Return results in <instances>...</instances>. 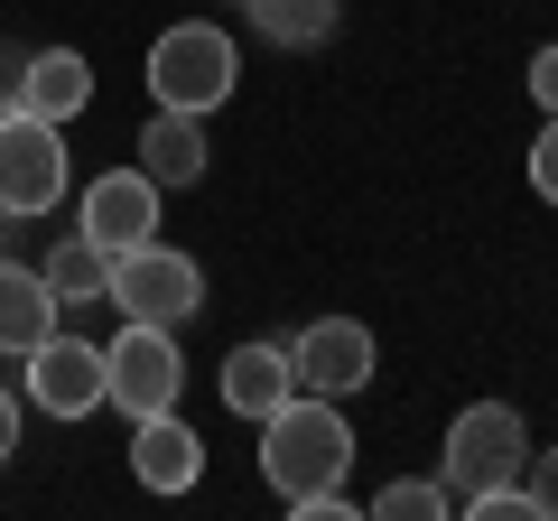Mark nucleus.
Returning a JSON list of instances; mask_svg holds the SVG:
<instances>
[{"label":"nucleus","instance_id":"obj_7","mask_svg":"<svg viewBox=\"0 0 558 521\" xmlns=\"http://www.w3.org/2000/svg\"><path fill=\"white\" fill-rule=\"evenodd\" d=\"M28 401L47 410V420H94L102 410V344L94 336H47V344H28Z\"/></svg>","mask_w":558,"mask_h":521},{"label":"nucleus","instance_id":"obj_10","mask_svg":"<svg viewBox=\"0 0 558 521\" xmlns=\"http://www.w3.org/2000/svg\"><path fill=\"white\" fill-rule=\"evenodd\" d=\"M131 475L149 484V494H186V484L205 475V438L178 410H149V420H131Z\"/></svg>","mask_w":558,"mask_h":521},{"label":"nucleus","instance_id":"obj_8","mask_svg":"<svg viewBox=\"0 0 558 521\" xmlns=\"http://www.w3.org/2000/svg\"><path fill=\"white\" fill-rule=\"evenodd\" d=\"M289 373H299V391L354 401L363 381H373V326L363 317H317L299 344H289Z\"/></svg>","mask_w":558,"mask_h":521},{"label":"nucleus","instance_id":"obj_20","mask_svg":"<svg viewBox=\"0 0 558 521\" xmlns=\"http://www.w3.org/2000/svg\"><path fill=\"white\" fill-rule=\"evenodd\" d=\"M531 94H539V112H558V47L531 57Z\"/></svg>","mask_w":558,"mask_h":521},{"label":"nucleus","instance_id":"obj_3","mask_svg":"<svg viewBox=\"0 0 558 521\" xmlns=\"http://www.w3.org/2000/svg\"><path fill=\"white\" fill-rule=\"evenodd\" d=\"M102 299H112L121 317H140V326H186V317L205 307V270L149 233V242H131V252H112V280H102Z\"/></svg>","mask_w":558,"mask_h":521},{"label":"nucleus","instance_id":"obj_1","mask_svg":"<svg viewBox=\"0 0 558 521\" xmlns=\"http://www.w3.org/2000/svg\"><path fill=\"white\" fill-rule=\"evenodd\" d=\"M344 465H354V428H344V410L326 391H289L260 420V475H270V494L289 512L307 494H326V484H344Z\"/></svg>","mask_w":558,"mask_h":521},{"label":"nucleus","instance_id":"obj_19","mask_svg":"<svg viewBox=\"0 0 558 521\" xmlns=\"http://www.w3.org/2000/svg\"><path fill=\"white\" fill-rule=\"evenodd\" d=\"M521 475H531V484H521V494H531V512H539V521H558V447H549V457H531Z\"/></svg>","mask_w":558,"mask_h":521},{"label":"nucleus","instance_id":"obj_22","mask_svg":"<svg viewBox=\"0 0 558 521\" xmlns=\"http://www.w3.org/2000/svg\"><path fill=\"white\" fill-rule=\"evenodd\" d=\"M20 75H28V57H20V47H0V102L20 94Z\"/></svg>","mask_w":558,"mask_h":521},{"label":"nucleus","instance_id":"obj_13","mask_svg":"<svg viewBox=\"0 0 558 521\" xmlns=\"http://www.w3.org/2000/svg\"><path fill=\"white\" fill-rule=\"evenodd\" d=\"M57 336V289H47L38 260H0V354H28V344Z\"/></svg>","mask_w":558,"mask_h":521},{"label":"nucleus","instance_id":"obj_9","mask_svg":"<svg viewBox=\"0 0 558 521\" xmlns=\"http://www.w3.org/2000/svg\"><path fill=\"white\" fill-rule=\"evenodd\" d=\"M75 233H94L102 252L149 242V233H159V186H149V168H112V178H94L75 196Z\"/></svg>","mask_w":558,"mask_h":521},{"label":"nucleus","instance_id":"obj_16","mask_svg":"<svg viewBox=\"0 0 558 521\" xmlns=\"http://www.w3.org/2000/svg\"><path fill=\"white\" fill-rule=\"evenodd\" d=\"M242 10H252V28L270 47H326L344 20V0H242Z\"/></svg>","mask_w":558,"mask_h":521},{"label":"nucleus","instance_id":"obj_18","mask_svg":"<svg viewBox=\"0 0 558 521\" xmlns=\"http://www.w3.org/2000/svg\"><path fill=\"white\" fill-rule=\"evenodd\" d=\"M531 186H539V205H558V112L539 121V141H531Z\"/></svg>","mask_w":558,"mask_h":521},{"label":"nucleus","instance_id":"obj_11","mask_svg":"<svg viewBox=\"0 0 558 521\" xmlns=\"http://www.w3.org/2000/svg\"><path fill=\"white\" fill-rule=\"evenodd\" d=\"M289 391H299V373H289V344H233V354H223V410H233V420H270L279 401H289Z\"/></svg>","mask_w":558,"mask_h":521},{"label":"nucleus","instance_id":"obj_2","mask_svg":"<svg viewBox=\"0 0 558 521\" xmlns=\"http://www.w3.org/2000/svg\"><path fill=\"white\" fill-rule=\"evenodd\" d=\"M521 465H531V428H521L512 401H475L447 420V457H438V484H447V512H465L475 494H494V484H521Z\"/></svg>","mask_w":558,"mask_h":521},{"label":"nucleus","instance_id":"obj_17","mask_svg":"<svg viewBox=\"0 0 558 521\" xmlns=\"http://www.w3.org/2000/svg\"><path fill=\"white\" fill-rule=\"evenodd\" d=\"M373 512L381 521H447V484H428V475H391L373 494Z\"/></svg>","mask_w":558,"mask_h":521},{"label":"nucleus","instance_id":"obj_14","mask_svg":"<svg viewBox=\"0 0 558 521\" xmlns=\"http://www.w3.org/2000/svg\"><path fill=\"white\" fill-rule=\"evenodd\" d=\"M10 102H28L38 121H57V131H65V121H75L84 102H94V65H84L75 47H38V57H28V75H20V94H10Z\"/></svg>","mask_w":558,"mask_h":521},{"label":"nucleus","instance_id":"obj_24","mask_svg":"<svg viewBox=\"0 0 558 521\" xmlns=\"http://www.w3.org/2000/svg\"><path fill=\"white\" fill-rule=\"evenodd\" d=\"M223 10H242V0H223Z\"/></svg>","mask_w":558,"mask_h":521},{"label":"nucleus","instance_id":"obj_6","mask_svg":"<svg viewBox=\"0 0 558 521\" xmlns=\"http://www.w3.org/2000/svg\"><path fill=\"white\" fill-rule=\"evenodd\" d=\"M0 205L20 223L65 205V131L38 121L28 102H0Z\"/></svg>","mask_w":558,"mask_h":521},{"label":"nucleus","instance_id":"obj_15","mask_svg":"<svg viewBox=\"0 0 558 521\" xmlns=\"http://www.w3.org/2000/svg\"><path fill=\"white\" fill-rule=\"evenodd\" d=\"M38 270H47V289H57V307H84V299H102V280H112V252H102L94 233H57V252H47Z\"/></svg>","mask_w":558,"mask_h":521},{"label":"nucleus","instance_id":"obj_4","mask_svg":"<svg viewBox=\"0 0 558 521\" xmlns=\"http://www.w3.org/2000/svg\"><path fill=\"white\" fill-rule=\"evenodd\" d=\"M149 94L168 112H215V102H233V38L215 20L159 28V47H149Z\"/></svg>","mask_w":558,"mask_h":521},{"label":"nucleus","instance_id":"obj_21","mask_svg":"<svg viewBox=\"0 0 558 521\" xmlns=\"http://www.w3.org/2000/svg\"><path fill=\"white\" fill-rule=\"evenodd\" d=\"M20 457V401H10V391H0V465Z\"/></svg>","mask_w":558,"mask_h":521},{"label":"nucleus","instance_id":"obj_5","mask_svg":"<svg viewBox=\"0 0 558 521\" xmlns=\"http://www.w3.org/2000/svg\"><path fill=\"white\" fill-rule=\"evenodd\" d=\"M186 391V354H178V326H140L121 317V336L102 344V401L149 420V410H178Z\"/></svg>","mask_w":558,"mask_h":521},{"label":"nucleus","instance_id":"obj_23","mask_svg":"<svg viewBox=\"0 0 558 521\" xmlns=\"http://www.w3.org/2000/svg\"><path fill=\"white\" fill-rule=\"evenodd\" d=\"M20 252V215H10V205H0V260Z\"/></svg>","mask_w":558,"mask_h":521},{"label":"nucleus","instance_id":"obj_12","mask_svg":"<svg viewBox=\"0 0 558 521\" xmlns=\"http://www.w3.org/2000/svg\"><path fill=\"white\" fill-rule=\"evenodd\" d=\"M205 159H215V149H205V112H149L140 121V168H149V186H196L205 178Z\"/></svg>","mask_w":558,"mask_h":521}]
</instances>
